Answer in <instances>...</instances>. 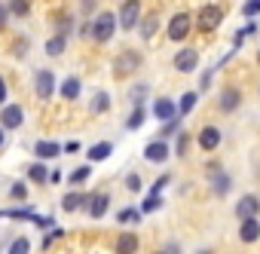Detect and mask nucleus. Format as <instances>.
Segmentation results:
<instances>
[{"label": "nucleus", "mask_w": 260, "mask_h": 254, "mask_svg": "<svg viewBox=\"0 0 260 254\" xmlns=\"http://www.w3.org/2000/svg\"><path fill=\"white\" fill-rule=\"evenodd\" d=\"M61 144L58 141H37L34 144V153H37V163H46V160H55V156H61Z\"/></svg>", "instance_id": "6ab92c4d"}, {"label": "nucleus", "mask_w": 260, "mask_h": 254, "mask_svg": "<svg viewBox=\"0 0 260 254\" xmlns=\"http://www.w3.org/2000/svg\"><path fill=\"white\" fill-rule=\"evenodd\" d=\"M80 92H83V80H80V77H74V74H71V77H64V80H61V86H58V95H61L64 101H77V98H80Z\"/></svg>", "instance_id": "a211bd4d"}, {"label": "nucleus", "mask_w": 260, "mask_h": 254, "mask_svg": "<svg viewBox=\"0 0 260 254\" xmlns=\"http://www.w3.org/2000/svg\"><path fill=\"white\" fill-rule=\"evenodd\" d=\"M156 208H162V199H156V196H147V199L141 202V214H147V211H156Z\"/></svg>", "instance_id": "a19ab883"}, {"label": "nucleus", "mask_w": 260, "mask_h": 254, "mask_svg": "<svg viewBox=\"0 0 260 254\" xmlns=\"http://www.w3.org/2000/svg\"><path fill=\"white\" fill-rule=\"evenodd\" d=\"M144 119H147V110H144V107H132V113H128V119H125V129H128V132L141 129Z\"/></svg>", "instance_id": "cd10ccee"}, {"label": "nucleus", "mask_w": 260, "mask_h": 254, "mask_svg": "<svg viewBox=\"0 0 260 254\" xmlns=\"http://www.w3.org/2000/svg\"><path fill=\"white\" fill-rule=\"evenodd\" d=\"M196 138L190 135V132H178V144H175V156H187V150H190V144H193Z\"/></svg>", "instance_id": "f704fd0d"}, {"label": "nucleus", "mask_w": 260, "mask_h": 254, "mask_svg": "<svg viewBox=\"0 0 260 254\" xmlns=\"http://www.w3.org/2000/svg\"><path fill=\"white\" fill-rule=\"evenodd\" d=\"M71 28H74V19L71 16H61L55 22V34H61V37H71Z\"/></svg>", "instance_id": "58836bf2"}, {"label": "nucleus", "mask_w": 260, "mask_h": 254, "mask_svg": "<svg viewBox=\"0 0 260 254\" xmlns=\"http://www.w3.org/2000/svg\"><path fill=\"white\" fill-rule=\"evenodd\" d=\"M153 116H156L159 122H172V119H178V101H172L169 95L153 98Z\"/></svg>", "instance_id": "9b49d317"}, {"label": "nucleus", "mask_w": 260, "mask_h": 254, "mask_svg": "<svg viewBox=\"0 0 260 254\" xmlns=\"http://www.w3.org/2000/svg\"><path fill=\"white\" fill-rule=\"evenodd\" d=\"M116 224H141V208H135V205H125V208H119V214H116Z\"/></svg>", "instance_id": "bb28decb"}, {"label": "nucleus", "mask_w": 260, "mask_h": 254, "mask_svg": "<svg viewBox=\"0 0 260 254\" xmlns=\"http://www.w3.org/2000/svg\"><path fill=\"white\" fill-rule=\"evenodd\" d=\"M80 10H83L86 16H89V13H95V10H98V0H83V4H80Z\"/></svg>", "instance_id": "49530a36"}, {"label": "nucleus", "mask_w": 260, "mask_h": 254, "mask_svg": "<svg viewBox=\"0 0 260 254\" xmlns=\"http://www.w3.org/2000/svg\"><path fill=\"white\" fill-rule=\"evenodd\" d=\"M10 19H13V16H10V10H7V4H0V31H4V28L10 25Z\"/></svg>", "instance_id": "37998d69"}, {"label": "nucleus", "mask_w": 260, "mask_h": 254, "mask_svg": "<svg viewBox=\"0 0 260 254\" xmlns=\"http://www.w3.org/2000/svg\"><path fill=\"white\" fill-rule=\"evenodd\" d=\"M208 181H211V190H214V196L217 199H223V196H230V190H233V178L220 169V172H211L208 175Z\"/></svg>", "instance_id": "f3484780"}, {"label": "nucleus", "mask_w": 260, "mask_h": 254, "mask_svg": "<svg viewBox=\"0 0 260 254\" xmlns=\"http://www.w3.org/2000/svg\"><path fill=\"white\" fill-rule=\"evenodd\" d=\"M196 101H199V92H184L181 101H178V116H187L196 107Z\"/></svg>", "instance_id": "c756f323"}, {"label": "nucleus", "mask_w": 260, "mask_h": 254, "mask_svg": "<svg viewBox=\"0 0 260 254\" xmlns=\"http://www.w3.org/2000/svg\"><path fill=\"white\" fill-rule=\"evenodd\" d=\"M220 141H223V135H220L217 125H202V132L196 135V144H199L202 150H217Z\"/></svg>", "instance_id": "2eb2a0df"}, {"label": "nucleus", "mask_w": 260, "mask_h": 254, "mask_svg": "<svg viewBox=\"0 0 260 254\" xmlns=\"http://www.w3.org/2000/svg\"><path fill=\"white\" fill-rule=\"evenodd\" d=\"M190 31H193V16H190V13H175V16L169 19L166 37H169L172 43H184V40L190 37Z\"/></svg>", "instance_id": "7ed1b4c3"}, {"label": "nucleus", "mask_w": 260, "mask_h": 254, "mask_svg": "<svg viewBox=\"0 0 260 254\" xmlns=\"http://www.w3.org/2000/svg\"><path fill=\"white\" fill-rule=\"evenodd\" d=\"M10 196H13V202H25V199H28V184H25V181H16V184L10 187Z\"/></svg>", "instance_id": "e433bc0d"}, {"label": "nucleus", "mask_w": 260, "mask_h": 254, "mask_svg": "<svg viewBox=\"0 0 260 254\" xmlns=\"http://www.w3.org/2000/svg\"><path fill=\"white\" fill-rule=\"evenodd\" d=\"M61 236H64V230H61V227H52V230H46V236H43V242H40V248L46 251V248H49V245H52L55 239H61Z\"/></svg>", "instance_id": "ea45409f"}, {"label": "nucleus", "mask_w": 260, "mask_h": 254, "mask_svg": "<svg viewBox=\"0 0 260 254\" xmlns=\"http://www.w3.org/2000/svg\"><path fill=\"white\" fill-rule=\"evenodd\" d=\"M141 16H144L141 0H122V7H119V13H116V19H119V31H135L138 22H141Z\"/></svg>", "instance_id": "20e7f679"}, {"label": "nucleus", "mask_w": 260, "mask_h": 254, "mask_svg": "<svg viewBox=\"0 0 260 254\" xmlns=\"http://www.w3.org/2000/svg\"><path fill=\"white\" fill-rule=\"evenodd\" d=\"M110 153H113V141H98V144H92V147H89V153H86V156H89V163H104Z\"/></svg>", "instance_id": "5701e85b"}, {"label": "nucleus", "mask_w": 260, "mask_h": 254, "mask_svg": "<svg viewBox=\"0 0 260 254\" xmlns=\"http://www.w3.org/2000/svg\"><path fill=\"white\" fill-rule=\"evenodd\" d=\"M162 251H166V254H181V245H178V242H169Z\"/></svg>", "instance_id": "09e8293b"}, {"label": "nucleus", "mask_w": 260, "mask_h": 254, "mask_svg": "<svg viewBox=\"0 0 260 254\" xmlns=\"http://www.w3.org/2000/svg\"><path fill=\"white\" fill-rule=\"evenodd\" d=\"M181 119H184V116H178V119H172V122H162V129H159L156 138H159V141H169L172 135H178V132H181Z\"/></svg>", "instance_id": "473e14b6"}, {"label": "nucleus", "mask_w": 260, "mask_h": 254, "mask_svg": "<svg viewBox=\"0 0 260 254\" xmlns=\"http://www.w3.org/2000/svg\"><path fill=\"white\" fill-rule=\"evenodd\" d=\"M22 122H25V110L22 104H4L0 107V125L10 132V129H22Z\"/></svg>", "instance_id": "9d476101"}, {"label": "nucleus", "mask_w": 260, "mask_h": 254, "mask_svg": "<svg viewBox=\"0 0 260 254\" xmlns=\"http://www.w3.org/2000/svg\"><path fill=\"white\" fill-rule=\"evenodd\" d=\"M239 239L245 245H254L260 239V217H251V220H242L239 224Z\"/></svg>", "instance_id": "aec40b11"}, {"label": "nucleus", "mask_w": 260, "mask_h": 254, "mask_svg": "<svg viewBox=\"0 0 260 254\" xmlns=\"http://www.w3.org/2000/svg\"><path fill=\"white\" fill-rule=\"evenodd\" d=\"M245 37H248V34H245V28H242V31H236V34H233V49H236V52H239V49H242V40H245Z\"/></svg>", "instance_id": "a18cd8bd"}, {"label": "nucleus", "mask_w": 260, "mask_h": 254, "mask_svg": "<svg viewBox=\"0 0 260 254\" xmlns=\"http://www.w3.org/2000/svg\"><path fill=\"white\" fill-rule=\"evenodd\" d=\"M156 28H159V16H156V13H147V16H141V22H138V37H141V40H153Z\"/></svg>", "instance_id": "4be33fe9"}, {"label": "nucleus", "mask_w": 260, "mask_h": 254, "mask_svg": "<svg viewBox=\"0 0 260 254\" xmlns=\"http://www.w3.org/2000/svg\"><path fill=\"white\" fill-rule=\"evenodd\" d=\"M141 65H144V52H141V49H132V46H125V49L116 52V58H113V65H110V74H113V80H125V77L138 74Z\"/></svg>", "instance_id": "f257e3e1"}, {"label": "nucleus", "mask_w": 260, "mask_h": 254, "mask_svg": "<svg viewBox=\"0 0 260 254\" xmlns=\"http://www.w3.org/2000/svg\"><path fill=\"white\" fill-rule=\"evenodd\" d=\"M28 181H34V184H49V166H43V163H31L28 166Z\"/></svg>", "instance_id": "393cba45"}, {"label": "nucleus", "mask_w": 260, "mask_h": 254, "mask_svg": "<svg viewBox=\"0 0 260 254\" xmlns=\"http://www.w3.org/2000/svg\"><path fill=\"white\" fill-rule=\"evenodd\" d=\"M77 150H80V141H68L64 144V153H77Z\"/></svg>", "instance_id": "8fccbe9b"}, {"label": "nucleus", "mask_w": 260, "mask_h": 254, "mask_svg": "<svg viewBox=\"0 0 260 254\" xmlns=\"http://www.w3.org/2000/svg\"><path fill=\"white\" fill-rule=\"evenodd\" d=\"M80 37H86V40H92V22L86 19L83 25H80Z\"/></svg>", "instance_id": "de8ad7c7"}, {"label": "nucleus", "mask_w": 260, "mask_h": 254, "mask_svg": "<svg viewBox=\"0 0 260 254\" xmlns=\"http://www.w3.org/2000/svg\"><path fill=\"white\" fill-rule=\"evenodd\" d=\"M172 68H175L178 74H193V71L199 68V49H193V46L178 49L175 58H172Z\"/></svg>", "instance_id": "0eeeda50"}, {"label": "nucleus", "mask_w": 260, "mask_h": 254, "mask_svg": "<svg viewBox=\"0 0 260 254\" xmlns=\"http://www.w3.org/2000/svg\"><path fill=\"white\" fill-rule=\"evenodd\" d=\"M156 254H166V251H156Z\"/></svg>", "instance_id": "4d7b16f0"}, {"label": "nucleus", "mask_w": 260, "mask_h": 254, "mask_svg": "<svg viewBox=\"0 0 260 254\" xmlns=\"http://www.w3.org/2000/svg\"><path fill=\"white\" fill-rule=\"evenodd\" d=\"M196 254H214V251H211V248H202V251H196Z\"/></svg>", "instance_id": "5fc2aeb1"}, {"label": "nucleus", "mask_w": 260, "mask_h": 254, "mask_svg": "<svg viewBox=\"0 0 260 254\" xmlns=\"http://www.w3.org/2000/svg\"><path fill=\"white\" fill-rule=\"evenodd\" d=\"M138 248H141V239H138V233H119L116 239H113V254H138Z\"/></svg>", "instance_id": "ddd939ff"}, {"label": "nucleus", "mask_w": 260, "mask_h": 254, "mask_svg": "<svg viewBox=\"0 0 260 254\" xmlns=\"http://www.w3.org/2000/svg\"><path fill=\"white\" fill-rule=\"evenodd\" d=\"M46 55L49 58H58V55H64V49H68V37H61V34H52L49 40H46Z\"/></svg>", "instance_id": "b1692460"}, {"label": "nucleus", "mask_w": 260, "mask_h": 254, "mask_svg": "<svg viewBox=\"0 0 260 254\" xmlns=\"http://www.w3.org/2000/svg\"><path fill=\"white\" fill-rule=\"evenodd\" d=\"M107 208H110V193H104V190H98V193H92V199H89V205H86V211H89V217H95V220H101V217L107 214Z\"/></svg>", "instance_id": "dca6fc26"}, {"label": "nucleus", "mask_w": 260, "mask_h": 254, "mask_svg": "<svg viewBox=\"0 0 260 254\" xmlns=\"http://www.w3.org/2000/svg\"><path fill=\"white\" fill-rule=\"evenodd\" d=\"M211 77H214V68H211V71H205V74H202V80H199V92H205V89H208V86H211Z\"/></svg>", "instance_id": "c03bdc74"}, {"label": "nucleus", "mask_w": 260, "mask_h": 254, "mask_svg": "<svg viewBox=\"0 0 260 254\" xmlns=\"http://www.w3.org/2000/svg\"><path fill=\"white\" fill-rule=\"evenodd\" d=\"M89 199H92V193H83V190H68V193L61 196V211H64V214H74V211L86 208V205H89Z\"/></svg>", "instance_id": "f8f14e48"}, {"label": "nucleus", "mask_w": 260, "mask_h": 254, "mask_svg": "<svg viewBox=\"0 0 260 254\" xmlns=\"http://www.w3.org/2000/svg\"><path fill=\"white\" fill-rule=\"evenodd\" d=\"M169 181H172V175H159V178L153 181V187H150V196H156V199H162V190L169 187Z\"/></svg>", "instance_id": "4c0bfd02"}, {"label": "nucleus", "mask_w": 260, "mask_h": 254, "mask_svg": "<svg viewBox=\"0 0 260 254\" xmlns=\"http://www.w3.org/2000/svg\"><path fill=\"white\" fill-rule=\"evenodd\" d=\"M4 147H7V129L0 125V150H4Z\"/></svg>", "instance_id": "603ef678"}, {"label": "nucleus", "mask_w": 260, "mask_h": 254, "mask_svg": "<svg viewBox=\"0 0 260 254\" xmlns=\"http://www.w3.org/2000/svg\"><path fill=\"white\" fill-rule=\"evenodd\" d=\"M257 65H260V49H257Z\"/></svg>", "instance_id": "6e6d98bb"}, {"label": "nucleus", "mask_w": 260, "mask_h": 254, "mask_svg": "<svg viewBox=\"0 0 260 254\" xmlns=\"http://www.w3.org/2000/svg\"><path fill=\"white\" fill-rule=\"evenodd\" d=\"M7 254H31V239L28 236H16L7 248Z\"/></svg>", "instance_id": "2f4dec72"}, {"label": "nucleus", "mask_w": 260, "mask_h": 254, "mask_svg": "<svg viewBox=\"0 0 260 254\" xmlns=\"http://www.w3.org/2000/svg\"><path fill=\"white\" fill-rule=\"evenodd\" d=\"M89 178H92V166L86 163V166H80V169H74V172L68 175V184L77 187V184H83V181H89Z\"/></svg>", "instance_id": "72a5a7b5"}, {"label": "nucleus", "mask_w": 260, "mask_h": 254, "mask_svg": "<svg viewBox=\"0 0 260 254\" xmlns=\"http://www.w3.org/2000/svg\"><path fill=\"white\" fill-rule=\"evenodd\" d=\"M257 214H260V196L245 193V196L236 199V220H239V224H242V220H251V217H257Z\"/></svg>", "instance_id": "6e6552de"}, {"label": "nucleus", "mask_w": 260, "mask_h": 254, "mask_svg": "<svg viewBox=\"0 0 260 254\" xmlns=\"http://www.w3.org/2000/svg\"><path fill=\"white\" fill-rule=\"evenodd\" d=\"M169 141H159V138H153V141H147V147H144V160L147 163H156V166H162L166 160H169Z\"/></svg>", "instance_id": "4468645a"}, {"label": "nucleus", "mask_w": 260, "mask_h": 254, "mask_svg": "<svg viewBox=\"0 0 260 254\" xmlns=\"http://www.w3.org/2000/svg\"><path fill=\"white\" fill-rule=\"evenodd\" d=\"M125 190H128V193H141V190H144V181H141L138 172H128V175H125Z\"/></svg>", "instance_id": "c9c22d12"}, {"label": "nucleus", "mask_w": 260, "mask_h": 254, "mask_svg": "<svg viewBox=\"0 0 260 254\" xmlns=\"http://www.w3.org/2000/svg\"><path fill=\"white\" fill-rule=\"evenodd\" d=\"M4 217H13V220H31V224H34L37 211H34V208H28V205H22V208H7V211H4Z\"/></svg>", "instance_id": "7c9ffc66"}, {"label": "nucleus", "mask_w": 260, "mask_h": 254, "mask_svg": "<svg viewBox=\"0 0 260 254\" xmlns=\"http://www.w3.org/2000/svg\"><path fill=\"white\" fill-rule=\"evenodd\" d=\"M242 16H248V19L260 16V0H248V4L242 7Z\"/></svg>", "instance_id": "79ce46f5"}, {"label": "nucleus", "mask_w": 260, "mask_h": 254, "mask_svg": "<svg viewBox=\"0 0 260 254\" xmlns=\"http://www.w3.org/2000/svg\"><path fill=\"white\" fill-rule=\"evenodd\" d=\"M147 92H150V86H147V83H138V86L128 89V101H132V107H144Z\"/></svg>", "instance_id": "c85d7f7f"}, {"label": "nucleus", "mask_w": 260, "mask_h": 254, "mask_svg": "<svg viewBox=\"0 0 260 254\" xmlns=\"http://www.w3.org/2000/svg\"><path fill=\"white\" fill-rule=\"evenodd\" d=\"M7 10H10L13 19H28L31 4H28V0H7Z\"/></svg>", "instance_id": "a878e982"}, {"label": "nucleus", "mask_w": 260, "mask_h": 254, "mask_svg": "<svg viewBox=\"0 0 260 254\" xmlns=\"http://www.w3.org/2000/svg\"><path fill=\"white\" fill-rule=\"evenodd\" d=\"M58 92V83H55V74L49 71V68H40L37 74H34V95L40 98V101H49L52 95Z\"/></svg>", "instance_id": "423d86ee"}, {"label": "nucleus", "mask_w": 260, "mask_h": 254, "mask_svg": "<svg viewBox=\"0 0 260 254\" xmlns=\"http://www.w3.org/2000/svg\"><path fill=\"white\" fill-rule=\"evenodd\" d=\"M7 101V83H4V77H0V104Z\"/></svg>", "instance_id": "3c124183"}, {"label": "nucleus", "mask_w": 260, "mask_h": 254, "mask_svg": "<svg viewBox=\"0 0 260 254\" xmlns=\"http://www.w3.org/2000/svg\"><path fill=\"white\" fill-rule=\"evenodd\" d=\"M49 181H52V184H58V181H61V172H58V169H55V172H49Z\"/></svg>", "instance_id": "864d4df0"}, {"label": "nucleus", "mask_w": 260, "mask_h": 254, "mask_svg": "<svg viewBox=\"0 0 260 254\" xmlns=\"http://www.w3.org/2000/svg\"><path fill=\"white\" fill-rule=\"evenodd\" d=\"M116 31H119V19H116V13L104 10V13H98V16L92 19V40H95V43H110Z\"/></svg>", "instance_id": "f03ea898"}, {"label": "nucleus", "mask_w": 260, "mask_h": 254, "mask_svg": "<svg viewBox=\"0 0 260 254\" xmlns=\"http://www.w3.org/2000/svg\"><path fill=\"white\" fill-rule=\"evenodd\" d=\"M107 110H110V95H107L104 89H95L92 98H89V113H92V116H101V113H107Z\"/></svg>", "instance_id": "412c9836"}, {"label": "nucleus", "mask_w": 260, "mask_h": 254, "mask_svg": "<svg viewBox=\"0 0 260 254\" xmlns=\"http://www.w3.org/2000/svg\"><path fill=\"white\" fill-rule=\"evenodd\" d=\"M220 22H223V7H217V4H205L199 10V16H196V28L205 31V34L208 31H217Z\"/></svg>", "instance_id": "39448f33"}, {"label": "nucleus", "mask_w": 260, "mask_h": 254, "mask_svg": "<svg viewBox=\"0 0 260 254\" xmlns=\"http://www.w3.org/2000/svg\"><path fill=\"white\" fill-rule=\"evenodd\" d=\"M239 107H242V92L236 86H223L217 92V110L220 113H236Z\"/></svg>", "instance_id": "1a4fd4ad"}]
</instances>
